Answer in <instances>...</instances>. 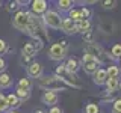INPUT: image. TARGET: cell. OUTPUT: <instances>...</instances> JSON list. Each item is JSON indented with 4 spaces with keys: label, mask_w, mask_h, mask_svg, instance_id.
I'll return each instance as SVG.
<instances>
[{
    "label": "cell",
    "mask_w": 121,
    "mask_h": 113,
    "mask_svg": "<svg viewBox=\"0 0 121 113\" xmlns=\"http://www.w3.org/2000/svg\"><path fill=\"white\" fill-rule=\"evenodd\" d=\"M65 68L70 73H73L76 74L79 69H80V60H79L77 57H74V56H71V57H68L67 59V62H65Z\"/></svg>",
    "instance_id": "12"
},
{
    "label": "cell",
    "mask_w": 121,
    "mask_h": 113,
    "mask_svg": "<svg viewBox=\"0 0 121 113\" xmlns=\"http://www.w3.org/2000/svg\"><path fill=\"white\" fill-rule=\"evenodd\" d=\"M36 53H38V50H36L35 44H33V42H27V44H24V47H23V50H21V56H26V57L32 59Z\"/></svg>",
    "instance_id": "14"
},
{
    "label": "cell",
    "mask_w": 121,
    "mask_h": 113,
    "mask_svg": "<svg viewBox=\"0 0 121 113\" xmlns=\"http://www.w3.org/2000/svg\"><path fill=\"white\" fill-rule=\"evenodd\" d=\"M38 86L44 89L45 92H56V93L67 88V85L58 75H43L41 78H38Z\"/></svg>",
    "instance_id": "1"
},
{
    "label": "cell",
    "mask_w": 121,
    "mask_h": 113,
    "mask_svg": "<svg viewBox=\"0 0 121 113\" xmlns=\"http://www.w3.org/2000/svg\"><path fill=\"white\" fill-rule=\"evenodd\" d=\"M5 68H6V63H5V60L0 57V71H2V69H5Z\"/></svg>",
    "instance_id": "34"
},
{
    "label": "cell",
    "mask_w": 121,
    "mask_h": 113,
    "mask_svg": "<svg viewBox=\"0 0 121 113\" xmlns=\"http://www.w3.org/2000/svg\"><path fill=\"white\" fill-rule=\"evenodd\" d=\"M41 100H43L44 104L53 107V105H56V103L59 101V97H58V93H56V92H44Z\"/></svg>",
    "instance_id": "13"
},
{
    "label": "cell",
    "mask_w": 121,
    "mask_h": 113,
    "mask_svg": "<svg viewBox=\"0 0 121 113\" xmlns=\"http://www.w3.org/2000/svg\"><path fill=\"white\" fill-rule=\"evenodd\" d=\"M82 38H83V41H85L86 44H92L94 42V32H92V30H89V32L82 33Z\"/></svg>",
    "instance_id": "28"
},
{
    "label": "cell",
    "mask_w": 121,
    "mask_h": 113,
    "mask_svg": "<svg viewBox=\"0 0 121 113\" xmlns=\"http://www.w3.org/2000/svg\"><path fill=\"white\" fill-rule=\"evenodd\" d=\"M80 15H82V18H83V20H89V18H91V15H92V12H91V9H89V8L83 6V8H80Z\"/></svg>",
    "instance_id": "29"
},
{
    "label": "cell",
    "mask_w": 121,
    "mask_h": 113,
    "mask_svg": "<svg viewBox=\"0 0 121 113\" xmlns=\"http://www.w3.org/2000/svg\"><path fill=\"white\" fill-rule=\"evenodd\" d=\"M12 86V78L8 73L0 74V88H11Z\"/></svg>",
    "instance_id": "20"
},
{
    "label": "cell",
    "mask_w": 121,
    "mask_h": 113,
    "mask_svg": "<svg viewBox=\"0 0 121 113\" xmlns=\"http://www.w3.org/2000/svg\"><path fill=\"white\" fill-rule=\"evenodd\" d=\"M68 41L62 39L59 41V42H55L50 45V48H48V57L52 60H55V62H60V60L65 59V54L68 51Z\"/></svg>",
    "instance_id": "3"
},
{
    "label": "cell",
    "mask_w": 121,
    "mask_h": 113,
    "mask_svg": "<svg viewBox=\"0 0 121 113\" xmlns=\"http://www.w3.org/2000/svg\"><path fill=\"white\" fill-rule=\"evenodd\" d=\"M109 57L112 60H120L121 59V44H113L111 51H109Z\"/></svg>",
    "instance_id": "19"
},
{
    "label": "cell",
    "mask_w": 121,
    "mask_h": 113,
    "mask_svg": "<svg viewBox=\"0 0 121 113\" xmlns=\"http://www.w3.org/2000/svg\"><path fill=\"white\" fill-rule=\"evenodd\" d=\"M83 112H85V113H100V109H98L97 104L89 103V104L85 107V110H83Z\"/></svg>",
    "instance_id": "27"
},
{
    "label": "cell",
    "mask_w": 121,
    "mask_h": 113,
    "mask_svg": "<svg viewBox=\"0 0 121 113\" xmlns=\"http://www.w3.org/2000/svg\"><path fill=\"white\" fill-rule=\"evenodd\" d=\"M43 23L45 27H50V29H55V30H59L60 29V24H62V17L58 11H52L48 9L43 17Z\"/></svg>",
    "instance_id": "5"
},
{
    "label": "cell",
    "mask_w": 121,
    "mask_h": 113,
    "mask_svg": "<svg viewBox=\"0 0 121 113\" xmlns=\"http://www.w3.org/2000/svg\"><path fill=\"white\" fill-rule=\"evenodd\" d=\"M35 113H45V112H43V110H36Z\"/></svg>",
    "instance_id": "36"
},
{
    "label": "cell",
    "mask_w": 121,
    "mask_h": 113,
    "mask_svg": "<svg viewBox=\"0 0 121 113\" xmlns=\"http://www.w3.org/2000/svg\"><path fill=\"white\" fill-rule=\"evenodd\" d=\"M100 5L104 8V9H113L117 5H118V2L117 0H103V2H100Z\"/></svg>",
    "instance_id": "25"
},
{
    "label": "cell",
    "mask_w": 121,
    "mask_h": 113,
    "mask_svg": "<svg viewBox=\"0 0 121 113\" xmlns=\"http://www.w3.org/2000/svg\"><path fill=\"white\" fill-rule=\"evenodd\" d=\"M45 113H64V110L60 107H58V105H53V107H50L48 112H45Z\"/></svg>",
    "instance_id": "32"
},
{
    "label": "cell",
    "mask_w": 121,
    "mask_h": 113,
    "mask_svg": "<svg viewBox=\"0 0 121 113\" xmlns=\"http://www.w3.org/2000/svg\"><path fill=\"white\" fill-rule=\"evenodd\" d=\"M85 53H86V54H91L98 63H100V65H101V63H106V62H108V59H109V54L97 42L86 44L85 45Z\"/></svg>",
    "instance_id": "4"
},
{
    "label": "cell",
    "mask_w": 121,
    "mask_h": 113,
    "mask_svg": "<svg viewBox=\"0 0 121 113\" xmlns=\"http://www.w3.org/2000/svg\"><path fill=\"white\" fill-rule=\"evenodd\" d=\"M32 88V81L29 78H20L18 81V89H24V90H30Z\"/></svg>",
    "instance_id": "24"
},
{
    "label": "cell",
    "mask_w": 121,
    "mask_h": 113,
    "mask_svg": "<svg viewBox=\"0 0 121 113\" xmlns=\"http://www.w3.org/2000/svg\"><path fill=\"white\" fill-rule=\"evenodd\" d=\"M55 75H58V77L65 83L67 86H70V88H73V89H82L83 88L82 80L77 77V74L70 73V71L65 68V63H60V65L56 68Z\"/></svg>",
    "instance_id": "2"
},
{
    "label": "cell",
    "mask_w": 121,
    "mask_h": 113,
    "mask_svg": "<svg viewBox=\"0 0 121 113\" xmlns=\"http://www.w3.org/2000/svg\"><path fill=\"white\" fill-rule=\"evenodd\" d=\"M8 113H18V112H17V110H9Z\"/></svg>",
    "instance_id": "35"
},
{
    "label": "cell",
    "mask_w": 121,
    "mask_h": 113,
    "mask_svg": "<svg viewBox=\"0 0 121 113\" xmlns=\"http://www.w3.org/2000/svg\"><path fill=\"white\" fill-rule=\"evenodd\" d=\"M8 103H6V97H3L2 93H0V112H5L8 110Z\"/></svg>",
    "instance_id": "31"
},
{
    "label": "cell",
    "mask_w": 121,
    "mask_h": 113,
    "mask_svg": "<svg viewBox=\"0 0 121 113\" xmlns=\"http://www.w3.org/2000/svg\"><path fill=\"white\" fill-rule=\"evenodd\" d=\"M120 63H121V59H120Z\"/></svg>",
    "instance_id": "37"
},
{
    "label": "cell",
    "mask_w": 121,
    "mask_h": 113,
    "mask_svg": "<svg viewBox=\"0 0 121 113\" xmlns=\"http://www.w3.org/2000/svg\"><path fill=\"white\" fill-rule=\"evenodd\" d=\"M27 74L32 78H41L43 77V66L38 62H30L27 65Z\"/></svg>",
    "instance_id": "10"
},
{
    "label": "cell",
    "mask_w": 121,
    "mask_h": 113,
    "mask_svg": "<svg viewBox=\"0 0 121 113\" xmlns=\"http://www.w3.org/2000/svg\"><path fill=\"white\" fill-rule=\"evenodd\" d=\"M106 92L108 93H115L118 90V86H120V80L118 78H108L106 81Z\"/></svg>",
    "instance_id": "15"
},
{
    "label": "cell",
    "mask_w": 121,
    "mask_h": 113,
    "mask_svg": "<svg viewBox=\"0 0 121 113\" xmlns=\"http://www.w3.org/2000/svg\"><path fill=\"white\" fill-rule=\"evenodd\" d=\"M73 5H74V2H71V0H59L58 9L59 11H70V9H73Z\"/></svg>",
    "instance_id": "21"
},
{
    "label": "cell",
    "mask_w": 121,
    "mask_h": 113,
    "mask_svg": "<svg viewBox=\"0 0 121 113\" xmlns=\"http://www.w3.org/2000/svg\"><path fill=\"white\" fill-rule=\"evenodd\" d=\"M60 30L65 35H76L77 29H76V23L70 18H62V24H60Z\"/></svg>",
    "instance_id": "9"
},
{
    "label": "cell",
    "mask_w": 121,
    "mask_h": 113,
    "mask_svg": "<svg viewBox=\"0 0 121 113\" xmlns=\"http://www.w3.org/2000/svg\"><path fill=\"white\" fill-rule=\"evenodd\" d=\"M76 29H77V33H85L91 30V21L89 20H80L76 21Z\"/></svg>",
    "instance_id": "17"
},
{
    "label": "cell",
    "mask_w": 121,
    "mask_h": 113,
    "mask_svg": "<svg viewBox=\"0 0 121 113\" xmlns=\"http://www.w3.org/2000/svg\"><path fill=\"white\" fill-rule=\"evenodd\" d=\"M92 81L95 83L97 86L106 85V81H108V73H106V69H103V68H98L97 73L92 74Z\"/></svg>",
    "instance_id": "11"
},
{
    "label": "cell",
    "mask_w": 121,
    "mask_h": 113,
    "mask_svg": "<svg viewBox=\"0 0 121 113\" xmlns=\"http://www.w3.org/2000/svg\"><path fill=\"white\" fill-rule=\"evenodd\" d=\"M0 6H2V3H0Z\"/></svg>",
    "instance_id": "38"
},
{
    "label": "cell",
    "mask_w": 121,
    "mask_h": 113,
    "mask_svg": "<svg viewBox=\"0 0 121 113\" xmlns=\"http://www.w3.org/2000/svg\"><path fill=\"white\" fill-rule=\"evenodd\" d=\"M6 103H8V107H11V110H15V109L20 107L21 101L18 100V97L15 93H9V95H6Z\"/></svg>",
    "instance_id": "16"
},
{
    "label": "cell",
    "mask_w": 121,
    "mask_h": 113,
    "mask_svg": "<svg viewBox=\"0 0 121 113\" xmlns=\"http://www.w3.org/2000/svg\"><path fill=\"white\" fill-rule=\"evenodd\" d=\"M30 5H32L30 6L32 8V14L36 15V17H41L48 11V3L45 0H33V2H30Z\"/></svg>",
    "instance_id": "8"
},
{
    "label": "cell",
    "mask_w": 121,
    "mask_h": 113,
    "mask_svg": "<svg viewBox=\"0 0 121 113\" xmlns=\"http://www.w3.org/2000/svg\"><path fill=\"white\" fill-rule=\"evenodd\" d=\"M68 18H70V20H73L74 23L83 20L82 15H80V9H74V8H73V9H70V11H68Z\"/></svg>",
    "instance_id": "22"
},
{
    "label": "cell",
    "mask_w": 121,
    "mask_h": 113,
    "mask_svg": "<svg viewBox=\"0 0 121 113\" xmlns=\"http://www.w3.org/2000/svg\"><path fill=\"white\" fill-rule=\"evenodd\" d=\"M12 26L15 29H18L23 33L29 32V12L24 11H18L12 18Z\"/></svg>",
    "instance_id": "6"
},
{
    "label": "cell",
    "mask_w": 121,
    "mask_h": 113,
    "mask_svg": "<svg viewBox=\"0 0 121 113\" xmlns=\"http://www.w3.org/2000/svg\"><path fill=\"white\" fill-rule=\"evenodd\" d=\"M112 112L113 113H121V98H115V100H113Z\"/></svg>",
    "instance_id": "30"
},
{
    "label": "cell",
    "mask_w": 121,
    "mask_h": 113,
    "mask_svg": "<svg viewBox=\"0 0 121 113\" xmlns=\"http://www.w3.org/2000/svg\"><path fill=\"white\" fill-rule=\"evenodd\" d=\"M6 51H8V44L3 39H0V54H3V53H6Z\"/></svg>",
    "instance_id": "33"
},
{
    "label": "cell",
    "mask_w": 121,
    "mask_h": 113,
    "mask_svg": "<svg viewBox=\"0 0 121 113\" xmlns=\"http://www.w3.org/2000/svg\"><path fill=\"white\" fill-rule=\"evenodd\" d=\"M80 68L85 71L86 74L92 75L94 73H97V69L100 68V63H98L91 54H86L85 53V54L82 56V59H80Z\"/></svg>",
    "instance_id": "7"
},
{
    "label": "cell",
    "mask_w": 121,
    "mask_h": 113,
    "mask_svg": "<svg viewBox=\"0 0 121 113\" xmlns=\"http://www.w3.org/2000/svg\"><path fill=\"white\" fill-rule=\"evenodd\" d=\"M20 5H21V2H8V6H6V9L9 11V12H14L17 14L18 12V9H20Z\"/></svg>",
    "instance_id": "26"
},
{
    "label": "cell",
    "mask_w": 121,
    "mask_h": 113,
    "mask_svg": "<svg viewBox=\"0 0 121 113\" xmlns=\"http://www.w3.org/2000/svg\"><path fill=\"white\" fill-rule=\"evenodd\" d=\"M106 73H108V78H118L121 75V69L117 65H109L106 68Z\"/></svg>",
    "instance_id": "18"
},
{
    "label": "cell",
    "mask_w": 121,
    "mask_h": 113,
    "mask_svg": "<svg viewBox=\"0 0 121 113\" xmlns=\"http://www.w3.org/2000/svg\"><path fill=\"white\" fill-rule=\"evenodd\" d=\"M15 95L18 97V100L21 101H26V100H29V97H30V90H24V89H18L17 88V92H15Z\"/></svg>",
    "instance_id": "23"
}]
</instances>
